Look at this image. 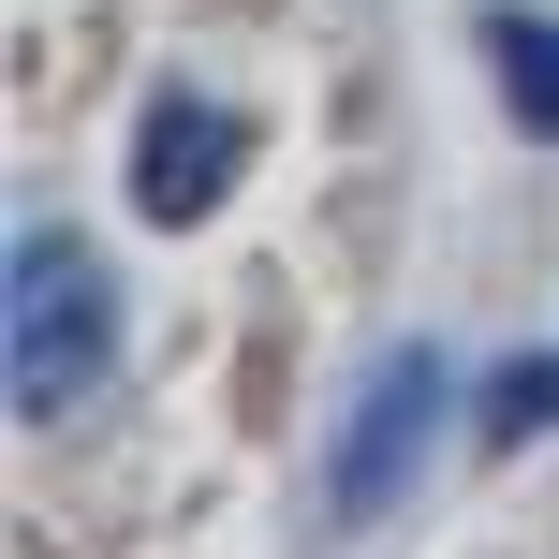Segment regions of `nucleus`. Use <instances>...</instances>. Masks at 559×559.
I'll list each match as a JSON object with an SVG mask.
<instances>
[{
	"mask_svg": "<svg viewBox=\"0 0 559 559\" xmlns=\"http://www.w3.org/2000/svg\"><path fill=\"white\" fill-rule=\"evenodd\" d=\"M104 368H118V295H104V265H88L59 222H29V236H15V413L59 427Z\"/></svg>",
	"mask_w": 559,
	"mask_h": 559,
	"instance_id": "1",
	"label": "nucleus"
},
{
	"mask_svg": "<svg viewBox=\"0 0 559 559\" xmlns=\"http://www.w3.org/2000/svg\"><path fill=\"white\" fill-rule=\"evenodd\" d=\"M442 383H456V368L427 354V338H397V354L354 383V413H338V456H324V501H338V515H383L397 486H413V456L442 442Z\"/></svg>",
	"mask_w": 559,
	"mask_h": 559,
	"instance_id": "2",
	"label": "nucleus"
},
{
	"mask_svg": "<svg viewBox=\"0 0 559 559\" xmlns=\"http://www.w3.org/2000/svg\"><path fill=\"white\" fill-rule=\"evenodd\" d=\"M222 192H236V118L192 104V88H163L147 104V147H133V206L147 222H206Z\"/></svg>",
	"mask_w": 559,
	"mask_h": 559,
	"instance_id": "3",
	"label": "nucleus"
},
{
	"mask_svg": "<svg viewBox=\"0 0 559 559\" xmlns=\"http://www.w3.org/2000/svg\"><path fill=\"white\" fill-rule=\"evenodd\" d=\"M486 59H501V104L531 118V133H559V15L501 0V15H486Z\"/></svg>",
	"mask_w": 559,
	"mask_h": 559,
	"instance_id": "4",
	"label": "nucleus"
},
{
	"mask_svg": "<svg viewBox=\"0 0 559 559\" xmlns=\"http://www.w3.org/2000/svg\"><path fill=\"white\" fill-rule=\"evenodd\" d=\"M486 427H501V442L559 427V354H515V368H501V397H486Z\"/></svg>",
	"mask_w": 559,
	"mask_h": 559,
	"instance_id": "5",
	"label": "nucleus"
}]
</instances>
